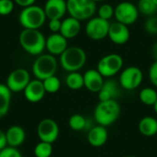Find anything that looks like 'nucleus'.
<instances>
[{"instance_id":"obj_3","label":"nucleus","mask_w":157,"mask_h":157,"mask_svg":"<svg viewBox=\"0 0 157 157\" xmlns=\"http://www.w3.org/2000/svg\"><path fill=\"white\" fill-rule=\"evenodd\" d=\"M86 62V52L77 46L68 47L60 55V64L68 73L78 72L84 67Z\"/></svg>"},{"instance_id":"obj_21","label":"nucleus","mask_w":157,"mask_h":157,"mask_svg":"<svg viewBox=\"0 0 157 157\" xmlns=\"http://www.w3.org/2000/svg\"><path fill=\"white\" fill-rule=\"evenodd\" d=\"M6 136L7 146L15 148L20 146L26 139V133L24 129L18 125H13L9 127L6 132Z\"/></svg>"},{"instance_id":"obj_4","label":"nucleus","mask_w":157,"mask_h":157,"mask_svg":"<svg viewBox=\"0 0 157 157\" xmlns=\"http://www.w3.org/2000/svg\"><path fill=\"white\" fill-rule=\"evenodd\" d=\"M46 14L43 7L40 6H30L22 8L18 15L19 24L24 29H39L46 21Z\"/></svg>"},{"instance_id":"obj_10","label":"nucleus","mask_w":157,"mask_h":157,"mask_svg":"<svg viewBox=\"0 0 157 157\" xmlns=\"http://www.w3.org/2000/svg\"><path fill=\"white\" fill-rule=\"evenodd\" d=\"M109 21L100 18L99 17H93L87 20L85 28L86 36L93 40H101L108 37Z\"/></svg>"},{"instance_id":"obj_13","label":"nucleus","mask_w":157,"mask_h":157,"mask_svg":"<svg viewBox=\"0 0 157 157\" xmlns=\"http://www.w3.org/2000/svg\"><path fill=\"white\" fill-rule=\"evenodd\" d=\"M130 36L131 33L128 26L117 21L110 23L108 37L111 42L116 45H124L129 41Z\"/></svg>"},{"instance_id":"obj_34","label":"nucleus","mask_w":157,"mask_h":157,"mask_svg":"<svg viewBox=\"0 0 157 157\" xmlns=\"http://www.w3.org/2000/svg\"><path fill=\"white\" fill-rule=\"evenodd\" d=\"M148 76L151 83L157 87V61H155L151 64L148 71Z\"/></svg>"},{"instance_id":"obj_38","label":"nucleus","mask_w":157,"mask_h":157,"mask_svg":"<svg viewBox=\"0 0 157 157\" xmlns=\"http://www.w3.org/2000/svg\"><path fill=\"white\" fill-rule=\"evenodd\" d=\"M151 53H152V56H153V58L155 59V61H157V41L156 42H155L154 45L152 46Z\"/></svg>"},{"instance_id":"obj_26","label":"nucleus","mask_w":157,"mask_h":157,"mask_svg":"<svg viewBox=\"0 0 157 157\" xmlns=\"http://www.w3.org/2000/svg\"><path fill=\"white\" fill-rule=\"evenodd\" d=\"M137 8L139 13H142L147 17L155 16L157 12V6L153 2V0H139Z\"/></svg>"},{"instance_id":"obj_17","label":"nucleus","mask_w":157,"mask_h":157,"mask_svg":"<svg viewBox=\"0 0 157 157\" xmlns=\"http://www.w3.org/2000/svg\"><path fill=\"white\" fill-rule=\"evenodd\" d=\"M84 86L91 93H98L104 84V77L97 69H89L85 72Z\"/></svg>"},{"instance_id":"obj_28","label":"nucleus","mask_w":157,"mask_h":157,"mask_svg":"<svg viewBox=\"0 0 157 157\" xmlns=\"http://www.w3.org/2000/svg\"><path fill=\"white\" fill-rule=\"evenodd\" d=\"M42 83H43V86H44L46 93L54 94V93L58 92L61 87V81L55 75H52V76H50V77L44 79L42 81Z\"/></svg>"},{"instance_id":"obj_25","label":"nucleus","mask_w":157,"mask_h":157,"mask_svg":"<svg viewBox=\"0 0 157 157\" xmlns=\"http://www.w3.org/2000/svg\"><path fill=\"white\" fill-rule=\"evenodd\" d=\"M139 99L146 106H154L157 101V91L152 87H144L139 93Z\"/></svg>"},{"instance_id":"obj_39","label":"nucleus","mask_w":157,"mask_h":157,"mask_svg":"<svg viewBox=\"0 0 157 157\" xmlns=\"http://www.w3.org/2000/svg\"><path fill=\"white\" fill-rule=\"evenodd\" d=\"M153 107H154V110H155V112L157 114V101L155 102V104Z\"/></svg>"},{"instance_id":"obj_16","label":"nucleus","mask_w":157,"mask_h":157,"mask_svg":"<svg viewBox=\"0 0 157 157\" xmlns=\"http://www.w3.org/2000/svg\"><path fill=\"white\" fill-rule=\"evenodd\" d=\"M67 39H65L61 33H52L46 39V47L47 51L52 55H61L66 49Z\"/></svg>"},{"instance_id":"obj_22","label":"nucleus","mask_w":157,"mask_h":157,"mask_svg":"<svg viewBox=\"0 0 157 157\" xmlns=\"http://www.w3.org/2000/svg\"><path fill=\"white\" fill-rule=\"evenodd\" d=\"M138 129L142 135L145 137H153L157 134V120L151 116L144 117L139 121Z\"/></svg>"},{"instance_id":"obj_29","label":"nucleus","mask_w":157,"mask_h":157,"mask_svg":"<svg viewBox=\"0 0 157 157\" xmlns=\"http://www.w3.org/2000/svg\"><path fill=\"white\" fill-rule=\"evenodd\" d=\"M52 154V144L49 143L40 142L34 148V155L36 157H51Z\"/></svg>"},{"instance_id":"obj_31","label":"nucleus","mask_w":157,"mask_h":157,"mask_svg":"<svg viewBox=\"0 0 157 157\" xmlns=\"http://www.w3.org/2000/svg\"><path fill=\"white\" fill-rule=\"evenodd\" d=\"M144 29L148 34L157 35V17L152 16L147 18L144 23Z\"/></svg>"},{"instance_id":"obj_8","label":"nucleus","mask_w":157,"mask_h":157,"mask_svg":"<svg viewBox=\"0 0 157 157\" xmlns=\"http://www.w3.org/2000/svg\"><path fill=\"white\" fill-rule=\"evenodd\" d=\"M139 14L137 6L129 1L121 2L114 7V17L116 21L126 26L134 24L139 17Z\"/></svg>"},{"instance_id":"obj_12","label":"nucleus","mask_w":157,"mask_h":157,"mask_svg":"<svg viewBox=\"0 0 157 157\" xmlns=\"http://www.w3.org/2000/svg\"><path fill=\"white\" fill-rule=\"evenodd\" d=\"M37 133L40 142L52 144L59 136V126L52 119H43L38 125Z\"/></svg>"},{"instance_id":"obj_20","label":"nucleus","mask_w":157,"mask_h":157,"mask_svg":"<svg viewBox=\"0 0 157 157\" xmlns=\"http://www.w3.org/2000/svg\"><path fill=\"white\" fill-rule=\"evenodd\" d=\"M98 94L99 101H108L113 99L116 100L120 95L119 84L115 80L109 78L104 81V84Z\"/></svg>"},{"instance_id":"obj_27","label":"nucleus","mask_w":157,"mask_h":157,"mask_svg":"<svg viewBox=\"0 0 157 157\" xmlns=\"http://www.w3.org/2000/svg\"><path fill=\"white\" fill-rule=\"evenodd\" d=\"M68 124H69V127L73 131L80 132V131H83L84 129L86 128L87 121L83 115L74 114L70 117V119L68 121Z\"/></svg>"},{"instance_id":"obj_1","label":"nucleus","mask_w":157,"mask_h":157,"mask_svg":"<svg viewBox=\"0 0 157 157\" xmlns=\"http://www.w3.org/2000/svg\"><path fill=\"white\" fill-rule=\"evenodd\" d=\"M18 42L30 55H40L46 47V39L40 29H23L19 33Z\"/></svg>"},{"instance_id":"obj_23","label":"nucleus","mask_w":157,"mask_h":157,"mask_svg":"<svg viewBox=\"0 0 157 157\" xmlns=\"http://www.w3.org/2000/svg\"><path fill=\"white\" fill-rule=\"evenodd\" d=\"M11 91L6 84L0 83V119L4 118L9 110L11 102Z\"/></svg>"},{"instance_id":"obj_42","label":"nucleus","mask_w":157,"mask_h":157,"mask_svg":"<svg viewBox=\"0 0 157 157\" xmlns=\"http://www.w3.org/2000/svg\"><path fill=\"white\" fill-rule=\"evenodd\" d=\"M126 157H135V156H133V155H128V156H126Z\"/></svg>"},{"instance_id":"obj_11","label":"nucleus","mask_w":157,"mask_h":157,"mask_svg":"<svg viewBox=\"0 0 157 157\" xmlns=\"http://www.w3.org/2000/svg\"><path fill=\"white\" fill-rule=\"evenodd\" d=\"M29 82L30 75L28 70L24 68H17L8 75L6 85L11 92L18 93L24 91Z\"/></svg>"},{"instance_id":"obj_5","label":"nucleus","mask_w":157,"mask_h":157,"mask_svg":"<svg viewBox=\"0 0 157 157\" xmlns=\"http://www.w3.org/2000/svg\"><path fill=\"white\" fill-rule=\"evenodd\" d=\"M58 63L53 55L50 53L40 54L32 64V73L37 79L43 81L50 76L55 75Z\"/></svg>"},{"instance_id":"obj_41","label":"nucleus","mask_w":157,"mask_h":157,"mask_svg":"<svg viewBox=\"0 0 157 157\" xmlns=\"http://www.w3.org/2000/svg\"><path fill=\"white\" fill-rule=\"evenodd\" d=\"M153 2H154V3H155V4L157 6V0H153Z\"/></svg>"},{"instance_id":"obj_6","label":"nucleus","mask_w":157,"mask_h":157,"mask_svg":"<svg viewBox=\"0 0 157 157\" xmlns=\"http://www.w3.org/2000/svg\"><path fill=\"white\" fill-rule=\"evenodd\" d=\"M67 12L79 21L88 20L97 11V3L92 0H66Z\"/></svg>"},{"instance_id":"obj_7","label":"nucleus","mask_w":157,"mask_h":157,"mask_svg":"<svg viewBox=\"0 0 157 157\" xmlns=\"http://www.w3.org/2000/svg\"><path fill=\"white\" fill-rule=\"evenodd\" d=\"M122 67L123 58L118 53H109L98 61L97 70L104 78H110L120 73Z\"/></svg>"},{"instance_id":"obj_37","label":"nucleus","mask_w":157,"mask_h":157,"mask_svg":"<svg viewBox=\"0 0 157 157\" xmlns=\"http://www.w3.org/2000/svg\"><path fill=\"white\" fill-rule=\"evenodd\" d=\"M6 146H7V142H6V132H4L2 130H0V151L5 149Z\"/></svg>"},{"instance_id":"obj_9","label":"nucleus","mask_w":157,"mask_h":157,"mask_svg":"<svg viewBox=\"0 0 157 157\" xmlns=\"http://www.w3.org/2000/svg\"><path fill=\"white\" fill-rule=\"evenodd\" d=\"M144 80V74L137 66H129L123 69L120 75V86L125 90H134L138 88Z\"/></svg>"},{"instance_id":"obj_33","label":"nucleus","mask_w":157,"mask_h":157,"mask_svg":"<svg viewBox=\"0 0 157 157\" xmlns=\"http://www.w3.org/2000/svg\"><path fill=\"white\" fill-rule=\"evenodd\" d=\"M0 157H23L21 153L15 147L6 146L0 151Z\"/></svg>"},{"instance_id":"obj_32","label":"nucleus","mask_w":157,"mask_h":157,"mask_svg":"<svg viewBox=\"0 0 157 157\" xmlns=\"http://www.w3.org/2000/svg\"><path fill=\"white\" fill-rule=\"evenodd\" d=\"M14 10L12 0H0V16H8Z\"/></svg>"},{"instance_id":"obj_19","label":"nucleus","mask_w":157,"mask_h":157,"mask_svg":"<svg viewBox=\"0 0 157 157\" xmlns=\"http://www.w3.org/2000/svg\"><path fill=\"white\" fill-rule=\"evenodd\" d=\"M81 30V21L78 19L68 17L62 21L60 32L65 39L70 40L75 38Z\"/></svg>"},{"instance_id":"obj_18","label":"nucleus","mask_w":157,"mask_h":157,"mask_svg":"<svg viewBox=\"0 0 157 157\" xmlns=\"http://www.w3.org/2000/svg\"><path fill=\"white\" fill-rule=\"evenodd\" d=\"M109 138V132L107 127L97 125L91 128L87 133V142L93 147L103 146Z\"/></svg>"},{"instance_id":"obj_14","label":"nucleus","mask_w":157,"mask_h":157,"mask_svg":"<svg viewBox=\"0 0 157 157\" xmlns=\"http://www.w3.org/2000/svg\"><path fill=\"white\" fill-rule=\"evenodd\" d=\"M24 97L30 103H38L44 98L46 91L41 80H30L26 88L24 89Z\"/></svg>"},{"instance_id":"obj_30","label":"nucleus","mask_w":157,"mask_h":157,"mask_svg":"<svg viewBox=\"0 0 157 157\" xmlns=\"http://www.w3.org/2000/svg\"><path fill=\"white\" fill-rule=\"evenodd\" d=\"M98 17L105 20H109L114 17V7L110 4H103L98 9Z\"/></svg>"},{"instance_id":"obj_2","label":"nucleus","mask_w":157,"mask_h":157,"mask_svg":"<svg viewBox=\"0 0 157 157\" xmlns=\"http://www.w3.org/2000/svg\"><path fill=\"white\" fill-rule=\"evenodd\" d=\"M121 115V106L117 100L99 101L94 110V119L98 125L108 127L117 121Z\"/></svg>"},{"instance_id":"obj_35","label":"nucleus","mask_w":157,"mask_h":157,"mask_svg":"<svg viewBox=\"0 0 157 157\" xmlns=\"http://www.w3.org/2000/svg\"><path fill=\"white\" fill-rule=\"evenodd\" d=\"M62 26V20L61 19H50L49 20V29L52 33H59Z\"/></svg>"},{"instance_id":"obj_40","label":"nucleus","mask_w":157,"mask_h":157,"mask_svg":"<svg viewBox=\"0 0 157 157\" xmlns=\"http://www.w3.org/2000/svg\"><path fill=\"white\" fill-rule=\"evenodd\" d=\"M93 2H95V3H98V2H104V1H106V0H92Z\"/></svg>"},{"instance_id":"obj_15","label":"nucleus","mask_w":157,"mask_h":157,"mask_svg":"<svg viewBox=\"0 0 157 157\" xmlns=\"http://www.w3.org/2000/svg\"><path fill=\"white\" fill-rule=\"evenodd\" d=\"M44 12L47 18L62 19L67 12V5L65 0H47L44 6Z\"/></svg>"},{"instance_id":"obj_36","label":"nucleus","mask_w":157,"mask_h":157,"mask_svg":"<svg viewBox=\"0 0 157 157\" xmlns=\"http://www.w3.org/2000/svg\"><path fill=\"white\" fill-rule=\"evenodd\" d=\"M14 2L17 6H19L22 8H24V7H28V6H33L34 3L36 2V0H14Z\"/></svg>"},{"instance_id":"obj_24","label":"nucleus","mask_w":157,"mask_h":157,"mask_svg":"<svg viewBox=\"0 0 157 157\" xmlns=\"http://www.w3.org/2000/svg\"><path fill=\"white\" fill-rule=\"evenodd\" d=\"M65 84L72 90H79L84 86V75L79 72L69 73L65 78Z\"/></svg>"}]
</instances>
